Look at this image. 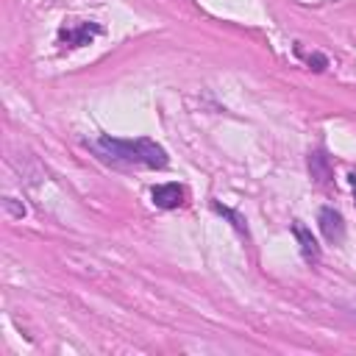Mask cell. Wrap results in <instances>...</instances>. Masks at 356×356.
I'll return each mask as SVG.
<instances>
[{"instance_id":"9c48e42d","label":"cell","mask_w":356,"mask_h":356,"mask_svg":"<svg viewBox=\"0 0 356 356\" xmlns=\"http://www.w3.org/2000/svg\"><path fill=\"white\" fill-rule=\"evenodd\" d=\"M3 206H6V211H8L11 217H25V206H19L14 197H6V200H3Z\"/></svg>"},{"instance_id":"52a82bcc","label":"cell","mask_w":356,"mask_h":356,"mask_svg":"<svg viewBox=\"0 0 356 356\" xmlns=\"http://www.w3.org/2000/svg\"><path fill=\"white\" fill-rule=\"evenodd\" d=\"M295 50H298V56H300V58H306V64H314L312 70H325V67H328V58H325V56H320V53H303V47H300V44H298Z\"/></svg>"},{"instance_id":"3957f363","label":"cell","mask_w":356,"mask_h":356,"mask_svg":"<svg viewBox=\"0 0 356 356\" xmlns=\"http://www.w3.org/2000/svg\"><path fill=\"white\" fill-rule=\"evenodd\" d=\"M317 220H320V231H323V236H325L328 242L339 245V242L345 239V220H342V214H339L337 209L323 206Z\"/></svg>"},{"instance_id":"ba28073f","label":"cell","mask_w":356,"mask_h":356,"mask_svg":"<svg viewBox=\"0 0 356 356\" xmlns=\"http://www.w3.org/2000/svg\"><path fill=\"white\" fill-rule=\"evenodd\" d=\"M214 209H217L220 214H225V217H228V220L234 222V228H239V231H242V234L248 236V228H245V220H242V217H239L236 211H231V209H225V206H220V203H214Z\"/></svg>"},{"instance_id":"277c9868","label":"cell","mask_w":356,"mask_h":356,"mask_svg":"<svg viewBox=\"0 0 356 356\" xmlns=\"http://www.w3.org/2000/svg\"><path fill=\"white\" fill-rule=\"evenodd\" d=\"M150 197H153V206H159V209H178V206H184L186 195H184L181 184H159V186H153Z\"/></svg>"},{"instance_id":"7a4b0ae2","label":"cell","mask_w":356,"mask_h":356,"mask_svg":"<svg viewBox=\"0 0 356 356\" xmlns=\"http://www.w3.org/2000/svg\"><path fill=\"white\" fill-rule=\"evenodd\" d=\"M103 28L97 22H67L61 31H58V42L64 47H81V44H89Z\"/></svg>"},{"instance_id":"5b68a950","label":"cell","mask_w":356,"mask_h":356,"mask_svg":"<svg viewBox=\"0 0 356 356\" xmlns=\"http://www.w3.org/2000/svg\"><path fill=\"white\" fill-rule=\"evenodd\" d=\"M309 172H312V178H314L317 184H328V181L334 178L331 164H328V156H325V153H320V150L309 153Z\"/></svg>"},{"instance_id":"8fae6325","label":"cell","mask_w":356,"mask_h":356,"mask_svg":"<svg viewBox=\"0 0 356 356\" xmlns=\"http://www.w3.org/2000/svg\"><path fill=\"white\" fill-rule=\"evenodd\" d=\"M353 317H356V309H353Z\"/></svg>"},{"instance_id":"30bf717a","label":"cell","mask_w":356,"mask_h":356,"mask_svg":"<svg viewBox=\"0 0 356 356\" xmlns=\"http://www.w3.org/2000/svg\"><path fill=\"white\" fill-rule=\"evenodd\" d=\"M348 181H350V186H353V195H356V172H350V175H348Z\"/></svg>"},{"instance_id":"6da1fadb","label":"cell","mask_w":356,"mask_h":356,"mask_svg":"<svg viewBox=\"0 0 356 356\" xmlns=\"http://www.w3.org/2000/svg\"><path fill=\"white\" fill-rule=\"evenodd\" d=\"M97 150L111 159V161H122V164H136V167H150V170H161L167 167V150L161 145H156L153 139H117V136H100L97 139Z\"/></svg>"},{"instance_id":"8992f818","label":"cell","mask_w":356,"mask_h":356,"mask_svg":"<svg viewBox=\"0 0 356 356\" xmlns=\"http://www.w3.org/2000/svg\"><path fill=\"white\" fill-rule=\"evenodd\" d=\"M292 231H295V236H298V242H300V253H303V259H306V261H317V259H320V248H317L314 236L309 234V228H303L300 222H295Z\"/></svg>"}]
</instances>
